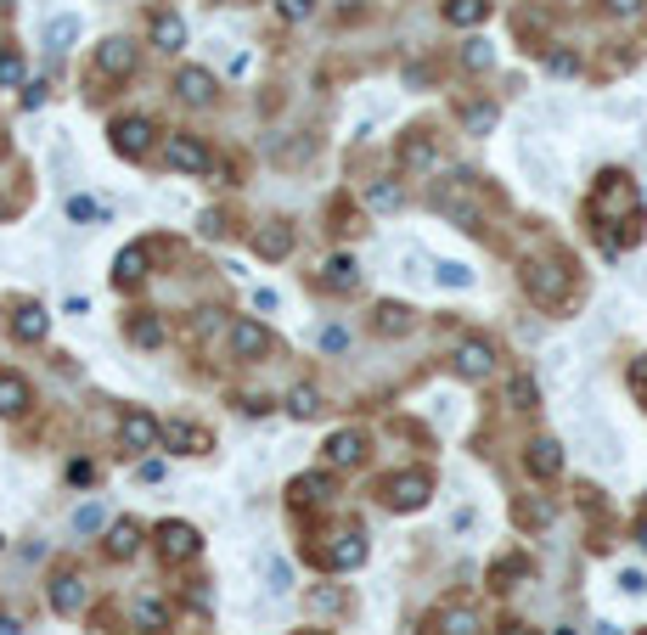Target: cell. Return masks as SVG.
I'll use <instances>...</instances> for the list:
<instances>
[{"label":"cell","instance_id":"obj_25","mask_svg":"<svg viewBox=\"0 0 647 635\" xmlns=\"http://www.w3.org/2000/svg\"><path fill=\"white\" fill-rule=\"evenodd\" d=\"M434 630H439V635H478V613H473V608H445V613L434 619Z\"/></svg>","mask_w":647,"mask_h":635},{"label":"cell","instance_id":"obj_6","mask_svg":"<svg viewBox=\"0 0 647 635\" xmlns=\"http://www.w3.org/2000/svg\"><path fill=\"white\" fill-rule=\"evenodd\" d=\"M158 546H164L169 562H191L203 551V534L191 528V523H158Z\"/></svg>","mask_w":647,"mask_h":635},{"label":"cell","instance_id":"obj_20","mask_svg":"<svg viewBox=\"0 0 647 635\" xmlns=\"http://www.w3.org/2000/svg\"><path fill=\"white\" fill-rule=\"evenodd\" d=\"M152 46H158V51H180V46H186V23H180L175 12H158V17H152Z\"/></svg>","mask_w":647,"mask_h":635},{"label":"cell","instance_id":"obj_24","mask_svg":"<svg viewBox=\"0 0 647 635\" xmlns=\"http://www.w3.org/2000/svg\"><path fill=\"white\" fill-rule=\"evenodd\" d=\"M327 495H333L327 473H299L293 478V500H299V507H315V500H327Z\"/></svg>","mask_w":647,"mask_h":635},{"label":"cell","instance_id":"obj_11","mask_svg":"<svg viewBox=\"0 0 647 635\" xmlns=\"http://www.w3.org/2000/svg\"><path fill=\"white\" fill-rule=\"evenodd\" d=\"M265 349H271V332L259 326V321H237V326H231V354H237V360H259Z\"/></svg>","mask_w":647,"mask_h":635},{"label":"cell","instance_id":"obj_26","mask_svg":"<svg viewBox=\"0 0 647 635\" xmlns=\"http://www.w3.org/2000/svg\"><path fill=\"white\" fill-rule=\"evenodd\" d=\"M74 40H79V17H51V23H46V51L62 56Z\"/></svg>","mask_w":647,"mask_h":635},{"label":"cell","instance_id":"obj_50","mask_svg":"<svg viewBox=\"0 0 647 635\" xmlns=\"http://www.w3.org/2000/svg\"><path fill=\"white\" fill-rule=\"evenodd\" d=\"M0 635H17V619H6V613H0Z\"/></svg>","mask_w":647,"mask_h":635},{"label":"cell","instance_id":"obj_15","mask_svg":"<svg viewBox=\"0 0 647 635\" xmlns=\"http://www.w3.org/2000/svg\"><path fill=\"white\" fill-rule=\"evenodd\" d=\"M175 90H180V102L203 108L209 96H214V74H209V68H180V74H175Z\"/></svg>","mask_w":647,"mask_h":635},{"label":"cell","instance_id":"obj_42","mask_svg":"<svg viewBox=\"0 0 647 635\" xmlns=\"http://www.w3.org/2000/svg\"><path fill=\"white\" fill-rule=\"evenodd\" d=\"M68 220H96V203H90V197H68Z\"/></svg>","mask_w":647,"mask_h":635},{"label":"cell","instance_id":"obj_34","mask_svg":"<svg viewBox=\"0 0 647 635\" xmlns=\"http://www.w3.org/2000/svg\"><path fill=\"white\" fill-rule=\"evenodd\" d=\"M411 326V310L406 304H383L377 310V332H383V338H388V332H406Z\"/></svg>","mask_w":647,"mask_h":635},{"label":"cell","instance_id":"obj_38","mask_svg":"<svg viewBox=\"0 0 647 635\" xmlns=\"http://www.w3.org/2000/svg\"><path fill=\"white\" fill-rule=\"evenodd\" d=\"M23 79V56L17 51H0V85H17Z\"/></svg>","mask_w":647,"mask_h":635},{"label":"cell","instance_id":"obj_10","mask_svg":"<svg viewBox=\"0 0 647 635\" xmlns=\"http://www.w3.org/2000/svg\"><path fill=\"white\" fill-rule=\"evenodd\" d=\"M96 68H102V74H113V79H124L129 68H136V46H129V40H102V46H96Z\"/></svg>","mask_w":647,"mask_h":635},{"label":"cell","instance_id":"obj_40","mask_svg":"<svg viewBox=\"0 0 647 635\" xmlns=\"http://www.w3.org/2000/svg\"><path fill=\"white\" fill-rule=\"evenodd\" d=\"M310 12H315V0H282V17L287 23H304Z\"/></svg>","mask_w":647,"mask_h":635},{"label":"cell","instance_id":"obj_17","mask_svg":"<svg viewBox=\"0 0 647 635\" xmlns=\"http://www.w3.org/2000/svg\"><path fill=\"white\" fill-rule=\"evenodd\" d=\"M361 456H366V439L354 427H344V433H333V439H327V461L333 466H361Z\"/></svg>","mask_w":647,"mask_h":635},{"label":"cell","instance_id":"obj_14","mask_svg":"<svg viewBox=\"0 0 647 635\" xmlns=\"http://www.w3.org/2000/svg\"><path fill=\"white\" fill-rule=\"evenodd\" d=\"M524 461H529L535 478H558V473H563V445H558V439H535Z\"/></svg>","mask_w":647,"mask_h":635},{"label":"cell","instance_id":"obj_51","mask_svg":"<svg viewBox=\"0 0 647 635\" xmlns=\"http://www.w3.org/2000/svg\"><path fill=\"white\" fill-rule=\"evenodd\" d=\"M501 635H535V630H529V624H507Z\"/></svg>","mask_w":647,"mask_h":635},{"label":"cell","instance_id":"obj_37","mask_svg":"<svg viewBox=\"0 0 647 635\" xmlns=\"http://www.w3.org/2000/svg\"><path fill=\"white\" fill-rule=\"evenodd\" d=\"M366 203H372V209H400V186H388V180H377V186L366 191Z\"/></svg>","mask_w":647,"mask_h":635},{"label":"cell","instance_id":"obj_28","mask_svg":"<svg viewBox=\"0 0 647 635\" xmlns=\"http://www.w3.org/2000/svg\"><path fill=\"white\" fill-rule=\"evenodd\" d=\"M136 624H141L147 635H164V630H169V608H164V601H152V596H141V601H136Z\"/></svg>","mask_w":647,"mask_h":635},{"label":"cell","instance_id":"obj_41","mask_svg":"<svg viewBox=\"0 0 647 635\" xmlns=\"http://www.w3.org/2000/svg\"><path fill=\"white\" fill-rule=\"evenodd\" d=\"M74 528H79V534L102 528V507H79V512H74Z\"/></svg>","mask_w":647,"mask_h":635},{"label":"cell","instance_id":"obj_52","mask_svg":"<svg viewBox=\"0 0 647 635\" xmlns=\"http://www.w3.org/2000/svg\"><path fill=\"white\" fill-rule=\"evenodd\" d=\"M636 540H642V551H647V517H642V523H636Z\"/></svg>","mask_w":647,"mask_h":635},{"label":"cell","instance_id":"obj_21","mask_svg":"<svg viewBox=\"0 0 647 635\" xmlns=\"http://www.w3.org/2000/svg\"><path fill=\"white\" fill-rule=\"evenodd\" d=\"M28 411V383L17 372H0V416H23Z\"/></svg>","mask_w":647,"mask_h":635},{"label":"cell","instance_id":"obj_53","mask_svg":"<svg viewBox=\"0 0 647 635\" xmlns=\"http://www.w3.org/2000/svg\"><path fill=\"white\" fill-rule=\"evenodd\" d=\"M6 6H17V0H0V12H6Z\"/></svg>","mask_w":647,"mask_h":635},{"label":"cell","instance_id":"obj_48","mask_svg":"<svg viewBox=\"0 0 647 635\" xmlns=\"http://www.w3.org/2000/svg\"><path fill=\"white\" fill-rule=\"evenodd\" d=\"M164 478V461H141V484H158Z\"/></svg>","mask_w":647,"mask_h":635},{"label":"cell","instance_id":"obj_7","mask_svg":"<svg viewBox=\"0 0 647 635\" xmlns=\"http://www.w3.org/2000/svg\"><path fill=\"white\" fill-rule=\"evenodd\" d=\"M152 136H158V129H152L147 118H118V124H113V147H118L124 158H147V152H152Z\"/></svg>","mask_w":647,"mask_h":635},{"label":"cell","instance_id":"obj_33","mask_svg":"<svg viewBox=\"0 0 647 635\" xmlns=\"http://www.w3.org/2000/svg\"><path fill=\"white\" fill-rule=\"evenodd\" d=\"M496 118H501V113H496L490 102H478V108H467V113H462V124H467V136H484V129H496Z\"/></svg>","mask_w":647,"mask_h":635},{"label":"cell","instance_id":"obj_46","mask_svg":"<svg viewBox=\"0 0 647 635\" xmlns=\"http://www.w3.org/2000/svg\"><path fill=\"white\" fill-rule=\"evenodd\" d=\"M608 12H613V17H636L642 0H608Z\"/></svg>","mask_w":647,"mask_h":635},{"label":"cell","instance_id":"obj_18","mask_svg":"<svg viewBox=\"0 0 647 635\" xmlns=\"http://www.w3.org/2000/svg\"><path fill=\"white\" fill-rule=\"evenodd\" d=\"M141 276H147V248H141V242H129V248L113 259V282H118V287H136Z\"/></svg>","mask_w":647,"mask_h":635},{"label":"cell","instance_id":"obj_12","mask_svg":"<svg viewBox=\"0 0 647 635\" xmlns=\"http://www.w3.org/2000/svg\"><path fill=\"white\" fill-rule=\"evenodd\" d=\"M354 282H361V264H354L349 253H333L327 264H321V287L327 292H354Z\"/></svg>","mask_w":647,"mask_h":635},{"label":"cell","instance_id":"obj_35","mask_svg":"<svg viewBox=\"0 0 647 635\" xmlns=\"http://www.w3.org/2000/svg\"><path fill=\"white\" fill-rule=\"evenodd\" d=\"M434 276H439L445 287H473V271H467V264H457V259H445V264H434Z\"/></svg>","mask_w":647,"mask_h":635},{"label":"cell","instance_id":"obj_22","mask_svg":"<svg viewBox=\"0 0 647 635\" xmlns=\"http://www.w3.org/2000/svg\"><path fill=\"white\" fill-rule=\"evenodd\" d=\"M327 562H333V568H361V562H366V540H361V534H338L333 551H327Z\"/></svg>","mask_w":647,"mask_h":635},{"label":"cell","instance_id":"obj_1","mask_svg":"<svg viewBox=\"0 0 647 635\" xmlns=\"http://www.w3.org/2000/svg\"><path fill=\"white\" fill-rule=\"evenodd\" d=\"M434 209L450 220V225H462V230H478V203H473V180L467 175H450V180H439L434 186Z\"/></svg>","mask_w":647,"mask_h":635},{"label":"cell","instance_id":"obj_5","mask_svg":"<svg viewBox=\"0 0 647 635\" xmlns=\"http://www.w3.org/2000/svg\"><path fill=\"white\" fill-rule=\"evenodd\" d=\"M118 445H124V450H152V445H164V422H152L147 411H124Z\"/></svg>","mask_w":647,"mask_h":635},{"label":"cell","instance_id":"obj_49","mask_svg":"<svg viewBox=\"0 0 647 635\" xmlns=\"http://www.w3.org/2000/svg\"><path fill=\"white\" fill-rule=\"evenodd\" d=\"M620 585H625L631 596H642V590H647V579H642V574H620Z\"/></svg>","mask_w":647,"mask_h":635},{"label":"cell","instance_id":"obj_39","mask_svg":"<svg viewBox=\"0 0 647 635\" xmlns=\"http://www.w3.org/2000/svg\"><path fill=\"white\" fill-rule=\"evenodd\" d=\"M546 68H552V74H580V56L574 51H552V56H546Z\"/></svg>","mask_w":647,"mask_h":635},{"label":"cell","instance_id":"obj_27","mask_svg":"<svg viewBox=\"0 0 647 635\" xmlns=\"http://www.w3.org/2000/svg\"><path fill=\"white\" fill-rule=\"evenodd\" d=\"M136 546H141V523L124 517V523L108 528V551H113V557H136Z\"/></svg>","mask_w":647,"mask_h":635},{"label":"cell","instance_id":"obj_45","mask_svg":"<svg viewBox=\"0 0 647 635\" xmlns=\"http://www.w3.org/2000/svg\"><path fill=\"white\" fill-rule=\"evenodd\" d=\"M90 478H96L90 461H68V484H90Z\"/></svg>","mask_w":647,"mask_h":635},{"label":"cell","instance_id":"obj_47","mask_svg":"<svg viewBox=\"0 0 647 635\" xmlns=\"http://www.w3.org/2000/svg\"><path fill=\"white\" fill-rule=\"evenodd\" d=\"M40 102H46V85H40V79L23 85V108H40Z\"/></svg>","mask_w":647,"mask_h":635},{"label":"cell","instance_id":"obj_43","mask_svg":"<svg viewBox=\"0 0 647 635\" xmlns=\"http://www.w3.org/2000/svg\"><path fill=\"white\" fill-rule=\"evenodd\" d=\"M321 349H333V354L349 349V332H344V326H327V332H321Z\"/></svg>","mask_w":647,"mask_h":635},{"label":"cell","instance_id":"obj_36","mask_svg":"<svg viewBox=\"0 0 647 635\" xmlns=\"http://www.w3.org/2000/svg\"><path fill=\"white\" fill-rule=\"evenodd\" d=\"M535 394H540L535 377H512V383H507V399H512L518 411H529V405H535Z\"/></svg>","mask_w":647,"mask_h":635},{"label":"cell","instance_id":"obj_23","mask_svg":"<svg viewBox=\"0 0 647 635\" xmlns=\"http://www.w3.org/2000/svg\"><path fill=\"white\" fill-rule=\"evenodd\" d=\"M490 17V0H445V23H457V28H473Z\"/></svg>","mask_w":647,"mask_h":635},{"label":"cell","instance_id":"obj_31","mask_svg":"<svg viewBox=\"0 0 647 635\" xmlns=\"http://www.w3.org/2000/svg\"><path fill=\"white\" fill-rule=\"evenodd\" d=\"M287 411H293L299 422H304V416H315V411H321V388H310V383H299L293 394H287Z\"/></svg>","mask_w":647,"mask_h":635},{"label":"cell","instance_id":"obj_32","mask_svg":"<svg viewBox=\"0 0 647 635\" xmlns=\"http://www.w3.org/2000/svg\"><path fill=\"white\" fill-rule=\"evenodd\" d=\"M129 338H136L141 349H158V343H164V326H158V315H136V321H129Z\"/></svg>","mask_w":647,"mask_h":635},{"label":"cell","instance_id":"obj_54","mask_svg":"<svg viewBox=\"0 0 647 635\" xmlns=\"http://www.w3.org/2000/svg\"><path fill=\"white\" fill-rule=\"evenodd\" d=\"M304 635H315V630H304Z\"/></svg>","mask_w":647,"mask_h":635},{"label":"cell","instance_id":"obj_13","mask_svg":"<svg viewBox=\"0 0 647 635\" xmlns=\"http://www.w3.org/2000/svg\"><path fill=\"white\" fill-rule=\"evenodd\" d=\"M46 326H51V315H46L40 304H17V315H12V338H17V343H40Z\"/></svg>","mask_w":647,"mask_h":635},{"label":"cell","instance_id":"obj_19","mask_svg":"<svg viewBox=\"0 0 647 635\" xmlns=\"http://www.w3.org/2000/svg\"><path fill=\"white\" fill-rule=\"evenodd\" d=\"M79 601H85V585H79V574H56L51 579V608L68 619V613H79Z\"/></svg>","mask_w":647,"mask_h":635},{"label":"cell","instance_id":"obj_9","mask_svg":"<svg viewBox=\"0 0 647 635\" xmlns=\"http://www.w3.org/2000/svg\"><path fill=\"white\" fill-rule=\"evenodd\" d=\"M164 445L180 450V456H209L214 450V439H209L198 422H164Z\"/></svg>","mask_w":647,"mask_h":635},{"label":"cell","instance_id":"obj_8","mask_svg":"<svg viewBox=\"0 0 647 635\" xmlns=\"http://www.w3.org/2000/svg\"><path fill=\"white\" fill-rule=\"evenodd\" d=\"M457 372H462L467 383L490 377V372H496V349L484 343V338H467V343H457Z\"/></svg>","mask_w":647,"mask_h":635},{"label":"cell","instance_id":"obj_30","mask_svg":"<svg viewBox=\"0 0 647 635\" xmlns=\"http://www.w3.org/2000/svg\"><path fill=\"white\" fill-rule=\"evenodd\" d=\"M490 62H496V46H490V40H467V46H462V68H467V74H484Z\"/></svg>","mask_w":647,"mask_h":635},{"label":"cell","instance_id":"obj_16","mask_svg":"<svg viewBox=\"0 0 647 635\" xmlns=\"http://www.w3.org/2000/svg\"><path fill=\"white\" fill-rule=\"evenodd\" d=\"M253 253H259V259H287V253H293V225H265V230H253Z\"/></svg>","mask_w":647,"mask_h":635},{"label":"cell","instance_id":"obj_44","mask_svg":"<svg viewBox=\"0 0 647 635\" xmlns=\"http://www.w3.org/2000/svg\"><path fill=\"white\" fill-rule=\"evenodd\" d=\"M271 590H276V596L293 590V579H287V562H271Z\"/></svg>","mask_w":647,"mask_h":635},{"label":"cell","instance_id":"obj_4","mask_svg":"<svg viewBox=\"0 0 647 635\" xmlns=\"http://www.w3.org/2000/svg\"><path fill=\"white\" fill-rule=\"evenodd\" d=\"M164 158H169V169H186V175H209L214 169V158H209V147L198 136H169Z\"/></svg>","mask_w":647,"mask_h":635},{"label":"cell","instance_id":"obj_29","mask_svg":"<svg viewBox=\"0 0 647 635\" xmlns=\"http://www.w3.org/2000/svg\"><path fill=\"white\" fill-rule=\"evenodd\" d=\"M400 163H406V169H434V141L428 136H406Z\"/></svg>","mask_w":647,"mask_h":635},{"label":"cell","instance_id":"obj_3","mask_svg":"<svg viewBox=\"0 0 647 635\" xmlns=\"http://www.w3.org/2000/svg\"><path fill=\"white\" fill-rule=\"evenodd\" d=\"M383 495H388V507H395V512H416L434 495V478L428 473H400V478H388Z\"/></svg>","mask_w":647,"mask_h":635},{"label":"cell","instance_id":"obj_2","mask_svg":"<svg viewBox=\"0 0 647 635\" xmlns=\"http://www.w3.org/2000/svg\"><path fill=\"white\" fill-rule=\"evenodd\" d=\"M524 287H529V298H540V304H563V292H569V271L563 264H529L524 271Z\"/></svg>","mask_w":647,"mask_h":635}]
</instances>
